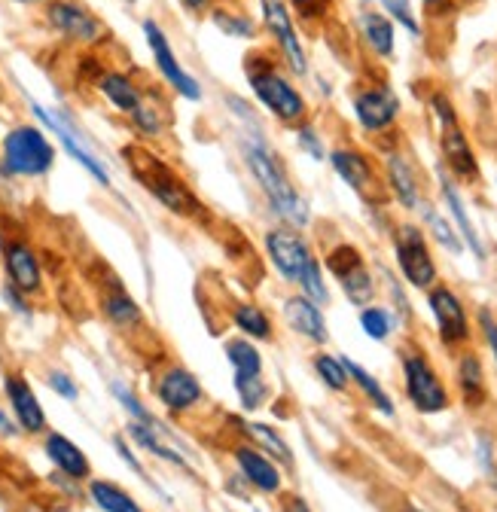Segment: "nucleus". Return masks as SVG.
<instances>
[{"label": "nucleus", "instance_id": "nucleus-27", "mask_svg": "<svg viewBox=\"0 0 497 512\" xmlns=\"http://www.w3.org/2000/svg\"><path fill=\"white\" fill-rule=\"evenodd\" d=\"M440 196H443V202H446V208H449V214H452V220H455V229H458L464 247L476 256L479 263H485V260H488L485 241H482V235H479V229H476V223H473V217H470V211H467V205H464V196H461L458 183L449 177L446 168H440Z\"/></svg>", "mask_w": 497, "mask_h": 512}, {"label": "nucleus", "instance_id": "nucleus-51", "mask_svg": "<svg viewBox=\"0 0 497 512\" xmlns=\"http://www.w3.org/2000/svg\"><path fill=\"white\" fill-rule=\"evenodd\" d=\"M0 436H4V439H16V436H22L19 424H16L4 409H0Z\"/></svg>", "mask_w": 497, "mask_h": 512}, {"label": "nucleus", "instance_id": "nucleus-45", "mask_svg": "<svg viewBox=\"0 0 497 512\" xmlns=\"http://www.w3.org/2000/svg\"><path fill=\"white\" fill-rule=\"evenodd\" d=\"M296 144H299L302 153H308V159H315V162H324V159H327L324 141H321V135L315 132V125H308V122L296 125Z\"/></svg>", "mask_w": 497, "mask_h": 512}, {"label": "nucleus", "instance_id": "nucleus-16", "mask_svg": "<svg viewBox=\"0 0 497 512\" xmlns=\"http://www.w3.org/2000/svg\"><path fill=\"white\" fill-rule=\"evenodd\" d=\"M141 28H144V37H147L150 52H153V61H156V71H159L162 83H165L174 95H180V98H186V101H202V95H205V92H202V83L180 64V58H177V52H174V46H171L165 28H162L156 19H144Z\"/></svg>", "mask_w": 497, "mask_h": 512}, {"label": "nucleus", "instance_id": "nucleus-53", "mask_svg": "<svg viewBox=\"0 0 497 512\" xmlns=\"http://www.w3.org/2000/svg\"><path fill=\"white\" fill-rule=\"evenodd\" d=\"M13 4H22V7H40V4H49V0H13Z\"/></svg>", "mask_w": 497, "mask_h": 512}, {"label": "nucleus", "instance_id": "nucleus-47", "mask_svg": "<svg viewBox=\"0 0 497 512\" xmlns=\"http://www.w3.org/2000/svg\"><path fill=\"white\" fill-rule=\"evenodd\" d=\"M0 296H4V302L10 305V311H16L19 317H28V320L34 317V299H28V296H25L22 290H16L13 284H7V281L0 284Z\"/></svg>", "mask_w": 497, "mask_h": 512}, {"label": "nucleus", "instance_id": "nucleus-20", "mask_svg": "<svg viewBox=\"0 0 497 512\" xmlns=\"http://www.w3.org/2000/svg\"><path fill=\"white\" fill-rule=\"evenodd\" d=\"M354 116L363 132L382 135L400 119V98L391 86H369L354 92Z\"/></svg>", "mask_w": 497, "mask_h": 512}, {"label": "nucleus", "instance_id": "nucleus-23", "mask_svg": "<svg viewBox=\"0 0 497 512\" xmlns=\"http://www.w3.org/2000/svg\"><path fill=\"white\" fill-rule=\"evenodd\" d=\"M440 153H443V168L449 171L452 180H464V183H476L482 177L479 171V159L464 135L461 122H449L440 125Z\"/></svg>", "mask_w": 497, "mask_h": 512}, {"label": "nucleus", "instance_id": "nucleus-35", "mask_svg": "<svg viewBox=\"0 0 497 512\" xmlns=\"http://www.w3.org/2000/svg\"><path fill=\"white\" fill-rule=\"evenodd\" d=\"M208 16H211V25L223 37H232V40H257L260 37V25L254 22V16L244 13V10L229 7V0H223V4L211 7Z\"/></svg>", "mask_w": 497, "mask_h": 512}, {"label": "nucleus", "instance_id": "nucleus-41", "mask_svg": "<svg viewBox=\"0 0 497 512\" xmlns=\"http://www.w3.org/2000/svg\"><path fill=\"white\" fill-rule=\"evenodd\" d=\"M357 317H360L363 333L369 339H376V342H388L391 333H394V324H397L394 311H388L385 305H363Z\"/></svg>", "mask_w": 497, "mask_h": 512}, {"label": "nucleus", "instance_id": "nucleus-13", "mask_svg": "<svg viewBox=\"0 0 497 512\" xmlns=\"http://www.w3.org/2000/svg\"><path fill=\"white\" fill-rule=\"evenodd\" d=\"M31 107V113L40 119V125L46 128V132H52L55 138H58V144L61 147H65V153L98 183V186H110V168L104 165V159L89 147V141L83 138V132H80V128L65 116V110H61V113H52L49 107H43L40 101H31L28 104Z\"/></svg>", "mask_w": 497, "mask_h": 512}, {"label": "nucleus", "instance_id": "nucleus-18", "mask_svg": "<svg viewBox=\"0 0 497 512\" xmlns=\"http://www.w3.org/2000/svg\"><path fill=\"white\" fill-rule=\"evenodd\" d=\"M229 461L235 467V473L251 485L254 494H263V497H278L284 491V470L269 458L263 455L257 445H251L247 439H235L229 445Z\"/></svg>", "mask_w": 497, "mask_h": 512}, {"label": "nucleus", "instance_id": "nucleus-25", "mask_svg": "<svg viewBox=\"0 0 497 512\" xmlns=\"http://www.w3.org/2000/svg\"><path fill=\"white\" fill-rule=\"evenodd\" d=\"M43 455L49 458V464L55 467V473L68 476L80 485H86L95 473H92V461L86 458L83 448L58 430H46L43 433Z\"/></svg>", "mask_w": 497, "mask_h": 512}, {"label": "nucleus", "instance_id": "nucleus-52", "mask_svg": "<svg viewBox=\"0 0 497 512\" xmlns=\"http://www.w3.org/2000/svg\"><path fill=\"white\" fill-rule=\"evenodd\" d=\"M424 4H427V10H443L452 4V0H424Z\"/></svg>", "mask_w": 497, "mask_h": 512}, {"label": "nucleus", "instance_id": "nucleus-19", "mask_svg": "<svg viewBox=\"0 0 497 512\" xmlns=\"http://www.w3.org/2000/svg\"><path fill=\"white\" fill-rule=\"evenodd\" d=\"M4 397L10 403L13 421L19 424V430L25 436H43L49 430L46 412L31 388V381L22 369H7L4 372Z\"/></svg>", "mask_w": 497, "mask_h": 512}, {"label": "nucleus", "instance_id": "nucleus-49", "mask_svg": "<svg viewBox=\"0 0 497 512\" xmlns=\"http://www.w3.org/2000/svg\"><path fill=\"white\" fill-rule=\"evenodd\" d=\"M278 512H312L308 500L296 491H281L278 494Z\"/></svg>", "mask_w": 497, "mask_h": 512}, {"label": "nucleus", "instance_id": "nucleus-33", "mask_svg": "<svg viewBox=\"0 0 497 512\" xmlns=\"http://www.w3.org/2000/svg\"><path fill=\"white\" fill-rule=\"evenodd\" d=\"M357 31L363 37V43L376 52L379 58H391L394 55V46H397V31H394V22L385 16V13H376V10H363L357 16Z\"/></svg>", "mask_w": 497, "mask_h": 512}, {"label": "nucleus", "instance_id": "nucleus-28", "mask_svg": "<svg viewBox=\"0 0 497 512\" xmlns=\"http://www.w3.org/2000/svg\"><path fill=\"white\" fill-rule=\"evenodd\" d=\"M95 89H98V95H101L116 113H122L126 119L141 107V101H144V95H147V89H144L132 74L116 71V68L101 71V74L95 77Z\"/></svg>", "mask_w": 497, "mask_h": 512}, {"label": "nucleus", "instance_id": "nucleus-31", "mask_svg": "<svg viewBox=\"0 0 497 512\" xmlns=\"http://www.w3.org/2000/svg\"><path fill=\"white\" fill-rule=\"evenodd\" d=\"M168 119H171V110L168 104H162L159 92H147L141 107L129 116L132 128H135V135L144 138V141H159L165 138L168 132Z\"/></svg>", "mask_w": 497, "mask_h": 512}, {"label": "nucleus", "instance_id": "nucleus-42", "mask_svg": "<svg viewBox=\"0 0 497 512\" xmlns=\"http://www.w3.org/2000/svg\"><path fill=\"white\" fill-rule=\"evenodd\" d=\"M110 442H113V448H116L119 461L126 464V467H129L132 473H138V476H141V482H144L147 488H153L156 494H162V500H165V503H171V500H168V494L162 491V485H159V482H156V479L150 476V470H147V467L141 464V458H138V452H135V445H132V442L126 439V433H113V439H110Z\"/></svg>", "mask_w": 497, "mask_h": 512}, {"label": "nucleus", "instance_id": "nucleus-56", "mask_svg": "<svg viewBox=\"0 0 497 512\" xmlns=\"http://www.w3.org/2000/svg\"><path fill=\"white\" fill-rule=\"evenodd\" d=\"M122 4H135V0H122Z\"/></svg>", "mask_w": 497, "mask_h": 512}, {"label": "nucleus", "instance_id": "nucleus-6", "mask_svg": "<svg viewBox=\"0 0 497 512\" xmlns=\"http://www.w3.org/2000/svg\"><path fill=\"white\" fill-rule=\"evenodd\" d=\"M400 372H403L406 400L412 403L415 412H421V415L449 412V406H452L449 384L421 345H415V342L400 345Z\"/></svg>", "mask_w": 497, "mask_h": 512}, {"label": "nucleus", "instance_id": "nucleus-30", "mask_svg": "<svg viewBox=\"0 0 497 512\" xmlns=\"http://www.w3.org/2000/svg\"><path fill=\"white\" fill-rule=\"evenodd\" d=\"M385 168H388V192L400 202V208L418 211L424 205V192H421V180H418L412 162L403 153H388Z\"/></svg>", "mask_w": 497, "mask_h": 512}, {"label": "nucleus", "instance_id": "nucleus-8", "mask_svg": "<svg viewBox=\"0 0 497 512\" xmlns=\"http://www.w3.org/2000/svg\"><path fill=\"white\" fill-rule=\"evenodd\" d=\"M150 388H153V397L162 406V412L174 421H190L199 412H205L211 403L199 375L190 366H183L180 360L159 366Z\"/></svg>", "mask_w": 497, "mask_h": 512}, {"label": "nucleus", "instance_id": "nucleus-43", "mask_svg": "<svg viewBox=\"0 0 497 512\" xmlns=\"http://www.w3.org/2000/svg\"><path fill=\"white\" fill-rule=\"evenodd\" d=\"M287 7H290L293 19H302L305 25H315L330 16L333 0H287Z\"/></svg>", "mask_w": 497, "mask_h": 512}, {"label": "nucleus", "instance_id": "nucleus-46", "mask_svg": "<svg viewBox=\"0 0 497 512\" xmlns=\"http://www.w3.org/2000/svg\"><path fill=\"white\" fill-rule=\"evenodd\" d=\"M46 384H49V391H55L61 400H68V403L80 400V388H77V381H74L68 372H61V369H49V372H46Z\"/></svg>", "mask_w": 497, "mask_h": 512}, {"label": "nucleus", "instance_id": "nucleus-38", "mask_svg": "<svg viewBox=\"0 0 497 512\" xmlns=\"http://www.w3.org/2000/svg\"><path fill=\"white\" fill-rule=\"evenodd\" d=\"M110 394H113V400L129 412V421H141V424H147V427H156V430H162V433H168V436H174L171 430H165V424L144 406V400L129 388L126 381H110Z\"/></svg>", "mask_w": 497, "mask_h": 512}, {"label": "nucleus", "instance_id": "nucleus-48", "mask_svg": "<svg viewBox=\"0 0 497 512\" xmlns=\"http://www.w3.org/2000/svg\"><path fill=\"white\" fill-rule=\"evenodd\" d=\"M476 324H479V330H482V339H485V345H488V351H491V357H494V363H497V317L491 314V308H479L476 311Z\"/></svg>", "mask_w": 497, "mask_h": 512}, {"label": "nucleus", "instance_id": "nucleus-21", "mask_svg": "<svg viewBox=\"0 0 497 512\" xmlns=\"http://www.w3.org/2000/svg\"><path fill=\"white\" fill-rule=\"evenodd\" d=\"M122 433H126V439L138 448V452H144V455H150V458H156V461H162V464H168L174 470H183L186 476H196V470H193L190 458H186V448L180 445V439H174V436H168V433H162L156 427H147L141 421H129Z\"/></svg>", "mask_w": 497, "mask_h": 512}, {"label": "nucleus", "instance_id": "nucleus-55", "mask_svg": "<svg viewBox=\"0 0 497 512\" xmlns=\"http://www.w3.org/2000/svg\"><path fill=\"white\" fill-rule=\"evenodd\" d=\"M22 512H40V509H34V506H28V509H22Z\"/></svg>", "mask_w": 497, "mask_h": 512}, {"label": "nucleus", "instance_id": "nucleus-39", "mask_svg": "<svg viewBox=\"0 0 497 512\" xmlns=\"http://www.w3.org/2000/svg\"><path fill=\"white\" fill-rule=\"evenodd\" d=\"M312 366H315L318 378L324 381V388H330L333 394H348L351 391V378H348V369H345L342 357L321 351V354L312 357Z\"/></svg>", "mask_w": 497, "mask_h": 512}, {"label": "nucleus", "instance_id": "nucleus-2", "mask_svg": "<svg viewBox=\"0 0 497 512\" xmlns=\"http://www.w3.org/2000/svg\"><path fill=\"white\" fill-rule=\"evenodd\" d=\"M122 159H126V168L135 177V183L171 217H177L183 223L208 220V208L196 196V189L147 144H126L122 147Z\"/></svg>", "mask_w": 497, "mask_h": 512}, {"label": "nucleus", "instance_id": "nucleus-1", "mask_svg": "<svg viewBox=\"0 0 497 512\" xmlns=\"http://www.w3.org/2000/svg\"><path fill=\"white\" fill-rule=\"evenodd\" d=\"M238 150H241V162L251 171L254 183L263 189V196L272 208V214L296 229H305L312 223V205L302 196V192L293 186L284 159L278 156V150L269 144L266 132L260 122L241 125L238 132Z\"/></svg>", "mask_w": 497, "mask_h": 512}, {"label": "nucleus", "instance_id": "nucleus-12", "mask_svg": "<svg viewBox=\"0 0 497 512\" xmlns=\"http://www.w3.org/2000/svg\"><path fill=\"white\" fill-rule=\"evenodd\" d=\"M394 260L409 287L427 293L433 284H440V266L433 260L427 235L418 223H400L394 229Z\"/></svg>", "mask_w": 497, "mask_h": 512}, {"label": "nucleus", "instance_id": "nucleus-37", "mask_svg": "<svg viewBox=\"0 0 497 512\" xmlns=\"http://www.w3.org/2000/svg\"><path fill=\"white\" fill-rule=\"evenodd\" d=\"M232 388H235V397H238V406L244 415H254V412L266 409L272 400V384L263 375H257V378L232 375Z\"/></svg>", "mask_w": 497, "mask_h": 512}, {"label": "nucleus", "instance_id": "nucleus-15", "mask_svg": "<svg viewBox=\"0 0 497 512\" xmlns=\"http://www.w3.org/2000/svg\"><path fill=\"white\" fill-rule=\"evenodd\" d=\"M260 4V16H263V28L269 31L278 58L284 61V68L296 77L308 74V55L305 46L299 40L296 31V19L287 7V0H257Z\"/></svg>", "mask_w": 497, "mask_h": 512}, {"label": "nucleus", "instance_id": "nucleus-9", "mask_svg": "<svg viewBox=\"0 0 497 512\" xmlns=\"http://www.w3.org/2000/svg\"><path fill=\"white\" fill-rule=\"evenodd\" d=\"M43 22L52 34L83 49H98L110 40L107 22L83 0H49L43 4Z\"/></svg>", "mask_w": 497, "mask_h": 512}, {"label": "nucleus", "instance_id": "nucleus-24", "mask_svg": "<svg viewBox=\"0 0 497 512\" xmlns=\"http://www.w3.org/2000/svg\"><path fill=\"white\" fill-rule=\"evenodd\" d=\"M226 317L238 330V336L251 339L257 345H272L278 339V324H275L272 311L254 299H232L226 305Z\"/></svg>", "mask_w": 497, "mask_h": 512}, {"label": "nucleus", "instance_id": "nucleus-17", "mask_svg": "<svg viewBox=\"0 0 497 512\" xmlns=\"http://www.w3.org/2000/svg\"><path fill=\"white\" fill-rule=\"evenodd\" d=\"M330 165L357 192V196L366 199L369 205L388 202V183L379 177L376 162H372L363 150H357V147H336L330 153Z\"/></svg>", "mask_w": 497, "mask_h": 512}, {"label": "nucleus", "instance_id": "nucleus-5", "mask_svg": "<svg viewBox=\"0 0 497 512\" xmlns=\"http://www.w3.org/2000/svg\"><path fill=\"white\" fill-rule=\"evenodd\" d=\"M55 165V147L40 125L19 122L0 141V177L4 180H40Z\"/></svg>", "mask_w": 497, "mask_h": 512}, {"label": "nucleus", "instance_id": "nucleus-14", "mask_svg": "<svg viewBox=\"0 0 497 512\" xmlns=\"http://www.w3.org/2000/svg\"><path fill=\"white\" fill-rule=\"evenodd\" d=\"M427 308L437 320V336L443 348L449 351H464L473 339V324H470V311L461 299V293L449 284H433L427 290Z\"/></svg>", "mask_w": 497, "mask_h": 512}, {"label": "nucleus", "instance_id": "nucleus-40", "mask_svg": "<svg viewBox=\"0 0 497 512\" xmlns=\"http://www.w3.org/2000/svg\"><path fill=\"white\" fill-rule=\"evenodd\" d=\"M421 211V217H424V223H427V229H430V235H433V241H437L443 250H449V253H461L464 250V241H461V235H458V229L433 208V205H421L418 208Z\"/></svg>", "mask_w": 497, "mask_h": 512}, {"label": "nucleus", "instance_id": "nucleus-29", "mask_svg": "<svg viewBox=\"0 0 497 512\" xmlns=\"http://www.w3.org/2000/svg\"><path fill=\"white\" fill-rule=\"evenodd\" d=\"M455 384H458L461 403H464L470 412H479V409L488 406V378H485V366H482V357H479L473 348L458 351V360H455Z\"/></svg>", "mask_w": 497, "mask_h": 512}, {"label": "nucleus", "instance_id": "nucleus-36", "mask_svg": "<svg viewBox=\"0 0 497 512\" xmlns=\"http://www.w3.org/2000/svg\"><path fill=\"white\" fill-rule=\"evenodd\" d=\"M223 354L232 366V375H241V378H257L263 375L266 363H263V354H260V345L244 339V336H229L223 342Z\"/></svg>", "mask_w": 497, "mask_h": 512}, {"label": "nucleus", "instance_id": "nucleus-44", "mask_svg": "<svg viewBox=\"0 0 497 512\" xmlns=\"http://www.w3.org/2000/svg\"><path fill=\"white\" fill-rule=\"evenodd\" d=\"M379 4L385 7L391 22L403 25L412 37H421V25H418V19L412 13V0H379Z\"/></svg>", "mask_w": 497, "mask_h": 512}, {"label": "nucleus", "instance_id": "nucleus-3", "mask_svg": "<svg viewBox=\"0 0 497 512\" xmlns=\"http://www.w3.org/2000/svg\"><path fill=\"white\" fill-rule=\"evenodd\" d=\"M284 61L269 52H251L244 58V77L251 86L257 104L281 125L296 128L308 119V101L305 95L293 86V80L284 74Z\"/></svg>", "mask_w": 497, "mask_h": 512}, {"label": "nucleus", "instance_id": "nucleus-54", "mask_svg": "<svg viewBox=\"0 0 497 512\" xmlns=\"http://www.w3.org/2000/svg\"><path fill=\"white\" fill-rule=\"evenodd\" d=\"M400 512H421V509H418V506H412V503H409V506H403V509H400Z\"/></svg>", "mask_w": 497, "mask_h": 512}, {"label": "nucleus", "instance_id": "nucleus-26", "mask_svg": "<svg viewBox=\"0 0 497 512\" xmlns=\"http://www.w3.org/2000/svg\"><path fill=\"white\" fill-rule=\"evenodd\" d=\"M226 421H229L232 427H238V436H241V439H247L251 445H257L260 452L269 455L281 470L293 473V467H296L293 448H290V442L278 433L275 424H269V421H247V418H241V415H226Z\"/></svg>", "mask_w": 497, "mask_h": 512}, {"label": "nucleus", "instance_id": "nucleus-11", "mask_svg": "<svg viewBox=\"0 0 497 512\" xmlns=\"http://www.w3.org/2000/svg\"><path fill=\"white\" fill-rule=\"evenodd\" d=\"M321 266L333 275V281L339 284V290L345 293V299L351 305H357V308L372 305V299H376V293H379V284H376V275H372L360 247L339 241L324 253Z\"/></svg>", "mask_w": 497, "mask_h": 512}, {"label": "nucleus", "instance_id": "nucleus-50", "mask_svg": "<svg viewBox=\"0 0 497 512\" xmlns=\"http://www.w3.org/2000/svg\"><path fill=\"white\" fill-rule=\"evenodd\" d=\"M217 4H223V0H180V7H183L186 13H193V16H205V13H211V7H217Z\"/></svg>", "mask_w": 497, "mask_h": 512}, {"label": "nucleus", "instance_id": "nucleus-34", "mask_svg": "<svg viewBox=\"0 0 497 512\" xmlns=\"http://www.w3.org/2000/svg\"><path fill=\"white\" fill-rule=\"evenodd\" d=\"M342 363H345V369H348V378H351V388H357L363 397H366V403L376 409V412H382L385 418H394L397 415V409H394V400H391V394L382 388V381L372 375L369 369H363L360 363H354L351 357H342Z\"/></svg>", "mask_w": 497, "mask_h": 512}, {"label": "nucleus", "instance_id": "nucleus-22", "mask_svg": "<svg viewBox=\"0 0 497 512\" xmlns=\"http://www.w3.org/2000/svg\"><path fill=\"white\" fill-rule=\"evenodd\" d=\"M281 314H284V324L293 336L305 339L308 345H318L324 348L330 342V330H327V317L324 308L318 302H312L302 293H290L281 302Z\"/></svg>", "mask_w": 497, "mask_h": 512}, {"label": "nucleus", "instance_id": "nucleus-32", "mask_svg": "<svg viewBox=\"0 0 497 512\" xmlns=\"http://www.w3.org/2000/svg\"><path fill=\"white\" fill-rule=\"evenodd\" d=\"M86 497L101 509V512H147L141 500H135V494H129L119 482L113 479H98L92 476L86 482Z\"/></svg>", "mask_w": 497, "mask_h": 512}, {"label": "nucleus", "instance_id": "nucleus-7", "mask_svg": "<svg viewBox=\"0 0 497 512\" xmlns=\"http://www.w3.org/2000/svg\"><path fill=\"white\" fill-rule=\"evenodd\" d=\"M89 281L95 290V305L107 324L122 333V336H141L147 330V317L138 299L129 293V287L122 284V278L101 260L89 269Z\"/></svg>", "mask_w": 497, "mask_h": 512}, {"label": "nucleus", "instance_id": "nucleus-10", "mask_svg": "<svg viewBox=\"0 0 497 512\" xmlns=\"http://www.w3.org/2000/svg\"><path fill=\"white\" fill-rule=\"evenodd\" d=\"M263 250H266V260L275 269V275L290 287H299L305 272L321 263L315 256V250H312V244H308V238L302 235V229L287 226V223H278V226L266 229Z\"/></svg>", "mask_w": 497, "mask_h": 512}, {"label": "nucleus", "instance_id": "nucleus-4", "mask_svg": "<svg viewBox=\"0 0 497 512\" xmlns=\"http://www.w3.org/2000/svg\"><path fill=\"white\" fill-rule=\"evenodd\" d=\"M0 269L4 281L22 290L28 299L46 296V269L31 235L10 217H0Z\"/></svg>", "mask_w": 497, "mask_h": 512}]
</instances>
